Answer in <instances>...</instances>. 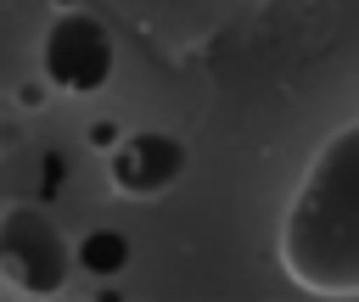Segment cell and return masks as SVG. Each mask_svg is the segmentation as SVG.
Masks as SVG:
<instances>
[{"label": "cell", "instance_id": "277c9868", "mask_svg": "<svg viewBox=\"0 0 359 302\" xmlns=\"http://www.w3.org/2000/svg\"><path fill=\"white\" fill-rule=\"evenodd\" d=\"M185 173V145L163 129H140V134H123L107 157V179L118 196L129 201H151L163 190H174Z\"/></svg>", "mask_w": 359, "mask_h": 302}, {"label": "cell", "instance_id": "7a4b0ae2", "mask_svg": "<svg viewBox=\"0 0 359 302\" xmlns=\"http://www.w3.org/2000/svg\"><path fill=\"white\" fill-rule=\"evenodd\" d=\"M79 252L56 229V218L34 201H17L0 213V280L22 296H56L73 274Z\"/></svg>", "mask_w": 359, "mask_h": 302}, {"label": "cell", "instance_id": "6da1fadb", "mask_svg": "<svg viewBox=\"0 0 359 302\" xmlns=\"http://www.w3.org/2000/svg\"><path fill=\"white\" fill-rule=\"evenodd\" d=\"M280 268L309 296H359V123L303 168L280 218Z\"/></svg>", "mask_w": 359, "mask_h": 302}, {"label": "cell", "instance_id": "3957f363", "mask_svg": "<svg viewBox=\"0 0 359 302\" xmlns=\"http://www.w3.org/2000/svg\"><path fill=\"white\" fill-rule=\"evenodd\" d=\"M39 56H45V78L67 95H95L112 78V39L90 11H62L45 28Z\"/></svg>", "mask_w": 359, "mask_h": 302}, {"label": "cell", "instance_id": "5b68a950", "mask_svg": "<svg viewBox=\"0 0 359 302\" xmlns=\"http://www.w3.org/2000/svg\"><path fill=\"white\" fill-rule=\"evenodd\" d=\"M73 252H79V268L112 280V274H123V263H129V235H118V229H95V235H84Z\"/></svg>", "mask_w": 359, "mask_h": 302}]
</instances>
